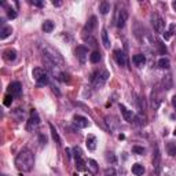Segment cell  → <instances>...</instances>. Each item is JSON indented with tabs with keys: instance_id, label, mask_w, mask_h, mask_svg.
I'll use <instances>...</instances> for the list:
<instances>
[{
	"instance_id": "1",
	"label": "cell",
	"mask_w": 176,
	"mask_h": 176,
	"mask_svg": "<svg viewBox=\"0 0 176 176\" xmlns=\"http://www.w3.org/2000/svg\"><path fill=\"white\" fill-rule=\"evenodd\" d=\"M34 165V157L33 153L28 149H22L15 157V166L17 169L22 172H29Z\"/></svg>"
},
{
	"instance_id": "2",
	"label": "cell",
	"mask_w": 176,
	"mask_h": 176,
	"mask_svg": "<svg viewBox=\"0 0 176 176\" xmlns=\"http://www.w3.org/2000/svg\"><path fill=\"white\" fill-rule=\"evenodd\" d=\"M107 78H109V72H107L106 69H98V70H95V72L91 74L90 81L96 88H101L107 81Z\"/></svg>"
},
{
	"instance_id": "3",
	"label": "cell",
	"mask_w": 176,
	"mask_h": 176,
	"mask_svg": "<svg viewBox=\"0 0 176 176\" xmlns=\"http://www.w3.org/2000/svg\"><path fill=\"white\" fill-rule=\"evenodd\" d=\"M42 48H43V52H44L43 57L48 58V59L52 61L55 65H63V58H62V55H61L55 48H52L51 46H47V44L42 46Z\"/></svg>"
},
{
	"instance_id": "4",
	"label": "cell",
	"mask_w": 176,
	"mask_h": 176,
	"mask_svg": "<svg viewBox=\"0 0 176 176\" xmlns=\"http://www.w3.org/2000/svg\"><path fill=\"white\" fill-rule=\"evenodd\" d=\"M39 124H40L39 114H37L36 110H32L30 111V117H29V120H28V124H26V130L30 131V130H33L34 127H37Z\"/></svg>"
},
{
	"instance_id": "5",
	"label": "cell",
	"mask_w": 176,
	"mask_h": 176,
	"mask_svg": "<svg viewBox=\"0 0 176 176\" xmlns=\"http://www.w3.org/2000/svg\"><path fill=\"white\" fill-rule=\"evenodd\" d=\"M151 23H153L154 29L158 32V33H162L164 32V26H165V22H164V19L161 18L158 14H153L151 15Z\"/></svg>"
},
{
	"instance_id": "6",
	"label": "cell",
	"mask_w": 176,
	"mask_h": 176,
	"mask_svg": "<svg viewBox=\"0 0 176 176\" xmlns=\"http://www.w3.org/2000/svg\"><path fill=\"white\" fill-rule=\"evenodd\" d=\"M113 54H114V59H116V62L118 63V66L124 67V66L128 65V58H127V55H125L124 51H121V50H116Z\"/></svg>"
},
{
	"instance_id": "7",
	"label": "cell",
	"mask_w": 176,
	"mask_h": 176,
	"mask_svg": "<svg viewBox=\"0 0 176 176\" xmlns=\"http://www.w3.org/2000/svg\"><path fill=\"white\" fill-rule=\"evenodd\" d=\"M127 21H128V13L125 10H120L118 13H117V18H116L117 28H124Z\"/></svg>"
},
{
	"instance_id": "8",
	"label": "cell",
	"mask_w": 176,
	"mask_h": 176,
	"mask_svg": "<svg viewBox=\"0 0 176 176\" xmlns=\"http://www.w3.org/2000/svg\"><path fill=\"white\" fill-rule=\"evenodd\" d=\"M8 94L13 96H21L22 94V86L19 81H14L8 86Z\"/></svg>"
},
{
	"instance_id": "9",
	"label": "cell",
	"mask_w": 176,
	"mask_h": 176,
	"mask_svg": "<svg viewBox=\"0 0 176 176\" xmlns=\"http://www.w3.org/2000/svg\"><path fill=\"white\" fill-rule=\"evenodd\" d=\"M73 124H74L77 128H87L88 124H90V121H88V118H86L84 116L76 114V116L73 117Z\"/></svg>"
},
{
	"instance_id": "10",
	"label": "cell",
	"mask_w": 176,
	"mask_h": 176,
	"mask_svg": "<svg viewBox=\"0 0 176 176\" xmlns=\"http://www.w3.org/2000/svg\"><path fill=\"white\" fill-rule=\"evenodd\" d=\"M76 57L78 58L80 62H86L88 58V50L84 46H78L77 48H76Z\"/></svg>"
},
{
	"instance_id": "11",
	"label": "cell",
	"mask_w": 176,
	"mask_h": 176,
	"mask_svg": "<svg viewBox=\"0 0 176 176\" xmlns=\"http://www.w3.org/2000/svg\"><path fill=\"white\" fill-rule=\"evenodd\" d=\"M3 58L6 62H14L17 59V51L14 48H7L3 51Z\"/></svg>"
},
{
	"instance_id": "12",
	"label": "cell",
	"mask_w": 176,
	"mask_h": 176,
	"mask_svg": "<svg viewBox=\"0 0 176 176\" xmlns=\"http://www.w3.org/2000/svg\"><path fill=\"white\" fill-rule=\"evenodd\" d=\"M120 110H121V114H122V117H124L125 121L127 122H134L135 116H134V113H132L131 110H128L124 105H120Z\"/></svg>"
},
{
	"instance_id": "13",
	"label": "cell",
	"mask_w": 176,
	"mask_h": 176,
	"mask_svg": "<svg viewBox=\"0 0 176 176\" xmlns=\"http://www.w3.org/2000/svg\"><path fill=\"white\" fill-rule=\"evenodd\" d=\"M160 164H161V154H160L158 147L155 146V153H154V158H153V166L155 168V176L160 172Z\"/></svg>"
},
{
	"instance_id": "14",
	"label": "cell",
	"mask_w": 176,
	"mask_h": 176,
	"mask_svg": "<svg viewBox=\"0 0 176 176\" xmlns=\"http://www.w3.org/2000/svg\"><path fill=\"white\" fill-rule=\"evenodd\" d=\"M96 138L94 135H88L87 136V140H86V145H87V149L90 151H94L96 149Z\"/></svg>"
},
{
	"instance_id": "15",
	"label": "cell",
	"mask_w": 176,
	"mask_h": 176,
	"mask_svg": "<svg viewBox=\"0 0 176 176\" xmlns=\"http://www.w3.org/2000/svg\"><path fill=\"white\" fill-rule=\"evenodd\" d=\"M132 62H134L138 67H142L146 63V57L143 54H136V55L132 57Z\"/></svg>"
},
{
	"instance_id": "16",
	"label": "cell",
	"mask_w": 176,
	"mask_h": 176,
	"mask_svg": "<svg viewBox=\"0 0 176 176\" xmlns=\"http://www.w3.org/2000/svg\"><path fill=\"white\" fill-rule=\"evenodd\" d=\"M44 74H47V72H46L44 69H42V67H34L33 72H32V76H33V78H34L36 81H39Z\"/></svg>"
},
{
	"instance_id": "17",
	"label": "cell",
	"mask_w": 176,
	"mask_h": 176,
	"mask_svg": "<svg viewBox=\"0 0 176 176\" xmlns=\"http://www.w3.org/2000/svg\"><path fill=\"white\" fill-rule=\"evenodd\" d=\"M11 33H13V28H11V26H7V25H3L2 30H0V39L4 40L6 37H8Z\"/></svg>"
},
{
	"instance_id": "18",
	"label": "cell",
	"mask_w": 176,
	"mask_h": 176,
	"mask_svg": "<svg viewBox=\"0 0 176 176\" xmlns=\"http://www.w3.org/2000/svg\"><path fill=\"white\" fill-rule=\"evenodd\" d=\"M42 29H43L44 32H46V33H50V32L54 30V22L50 21V19H47V21H44V22H43Z\"/></svg>"
},
{
	"instance_id": "19",
	"label": "cell",
	"mask_w": 176,
	"mask_h": 176,
	"mask_svg": "<svg viewBox=\"0 0 176 176\" xmlns=\"http://www.w3.org/2000/svg\"><path fill=\"white\" fill-rule=\"evenodd\" d=\"M132 174H135L136 176H140L145 174V168H143V165H140V164H135V165H132Z\"/></svg>"
},
{
	"instance_id": "20",
	"label": "cell",
	"mask_w": 176,
	"mask_h": 176,
	"mask_svg": "<svg viewBox=\"0 0 176 176\" xmlns=\"http://www.w3.org/2000/svg\"><path fill=\"white\" fill-rule=\"evenodd\" d=\"M83 39H84V42H87L91 47H95V46H96V40L92 37V34H91V32H90V30H88V36H87V34H84V33H83Z\"/></svg>"
},
{
	"instance_id": "21",
	"label": "cell",
	"mask_w": 176,
	"mask_h": 176,
	"mask_svg": "<svg viewBox=\"0 0 176 176\" xmlns=\"http://www.w3.org/2000/svg\"><path fill=\"white\" fill-rule=\"evenodd\" d=\"M102 42H103L105 48H110V40H109V36H107V30L105 28L102 29Z\"/></svg>"
},
{
	"instance_id": "22",
	"label": "cell",
	"mask_w": 176,
	"mask_h": 176,
	"mask_svg": "<svg viewBox=\"0 0 176 176\" xmlns=\"http://www.w3.org/2000/svg\"><path fill=\"white\" fill-rule=\"evenodd\" d=\"M101 59H102V54L99 51H94L92 54L90 55V61L92 63H98V62H101Z\"/></svg>"
},
{
	"instance_id": "23",
	"label": "cell",
	"mask_w": 176,
	"mask_h": 176,
	"mask_svg": "<svg viewBox=\"0 0 176 176\" xmlns=\"http://www.w3.org/2000/svg\"><path fill=\"white\" fill-rule=\"evenodd\" d=\"M50 130H51L52 139L55 140V143H57V145H61V138H59V135H58L57 130H55V127H54V125H52V124H50Z\"/></svg>"
},
{
	"instance_id": "24",
	"label": "cell",
	"mask_w": 176,
	"mask_h": 176,
	"mask_svg": "<svg viewBox=\"0 0 176 176\" xmlns=\"http://www.w3.org/2000/svg\"><path fill=\"white\" fill-rule=\"evenodd\" d=\"M99 11H101V14H107L110 11V3L107 2H102L101 4H99Z\"/></svg>"
},
{
	"instance_id": "25",
	"label": "cell",
	"mask_w": 176,
	"mask_h": 176,
	"mask_svg": "<svg viewBox=\"0 0 176 176\" xmlns=\"http://www.w3.org/2000/svg\"><path fill=\"white\" fill-rule=\"evenodd\" d=\"M169 66H171V62H169L168 58H160L158 67H161V69H169Z\"/></svg>"
},
{
	"instance_id": "26",
	"label": "cell",
	"mask_w": 176,
	"mask_h": 176,
	"mask_svg": "<svg viewBox=\"0 0 176 176\" xmlns=\"http://www.w3.org/2000/svg\"><path fill=\"white\" fill-rule=\"evenodd\" d=\"M166 150H168V154L169 155L175 157V155H176V143L168 142V145H166Z\"/></svg>"
},
{
	"instance_id": "27",
	"label": "cell",
	"mask_w": 176,
	"mask_h": 176,
	"mask_svg": "<svg viewBox=\"0 0 176 176\" xmlns=\"http://www.w3.org/2000/svg\"><path fill=\"white\" fill-rule=\"evenodd\" d=\"M95 26H96V17L92 15L90 19H88V22H87V25H86V29H88V30L91 32L94 28H95Z\"/></svg>"
},
{
	"instance_id": "28",
	"label": "cell",
	"mask_w": 176,
	"mask_h": 176,
	"mask_svg": "<svg viewBox=\"0 0 176 176\" xmlns=\"http://www.w3.org/2000/svg\"><path fill=\"white\" fill-rule=\"evenodd\" d=\"M76 169L77 171H84L86 169V161L83 158H76Z\"/></svg>"
},
{
	"instance_id": "29",
	"label": "cell",
	"mask_w": 176,
	"mask_h": 176,
	"mask_svg": "<svg viewBox=\"0 0 176 176\" xmlns=\"http://www.w3.org/2000/svg\"><path fill=\"white\" fill-rule=\"evenodd\" d=\"M88 166L91 168L92 174H96V172H98V164H96L95 160H88Z\"/></svg>"
},
{
	"instance_id": "30",
	"label": "cell",
	"mask_w": 176,
	"mask_h": 176,
	"mask_svg": "<svg viewBox=\"0 0 176 176\" xmlns=\"http://www.w3.org/2000/svg\"><path fill=\"white\" fill-rule=\"evenodd\" d=\"M58 80L59 81H63V83H70V77H69V74L65 72H62L59 76H58Z\"/></svg>"
},
{
	"instance_id": "31",
	"label": "cell",
	"mask_w": 176,
	"mask_h": 176,
	"mask_svg": "<svg viewBox=\"0 0 176 176\" xmlns=\"http://www.w3.org/2000/svg\"><path fill=\"white\" fill-rule=\"evenodd\" d=\"M174 30H175V25L172 23V25H169V30L164 33V39H165V40H169V39H171V36H172V33H174Z\"/></svg>"
},
{
	"instance_id": "32",
	"label": "cell",
	"mask_w": 176,
	"mask_h": 176,
	"mask_svg": "<svg viewBox=\"0 0 176 176\" xmlns=\"http://www.w3.org/2000/svg\"><path fill=\"white\" fill-rule=\"evenodd\" d=\"M3 103H4V106L10 107V106H11V103H13V95L7 94V95L4 96V101H3Z\"/></svg>"
},
{
	"instance_id": "33",
	"label": "cell",
	"mask_w": 176,
	"mask_h": 176,
	"mask_svg": "<svg viewBox=\"0 0 176 176\" xmlns=\"http://www.w3.org/2000/svg\"><path fill=\"white\" fill-rule=\"evenodd\" d=\"M7 17L10 19H15L17 17H18V14H17V11L14 10V8H8L7 10Z\"/></svg>"
},
{
	"instance_id": "34",
	"label": "cell",
	"mask_w": 176,
	"mask_h": 176,
	"mask_svg": "<svg viewBox=\"0 0 176 176\" xmlns=\"http://www.w3.org/2000/svg\"><path fill=\"white\" fill-rule=\"evenodd\" d=\"M106 160L109 161V162H111V164H116L117 162V158H116V155H114L113 153H107L106 154Z\"/></svg>"
},
{
	"instance_id": "35",
	"label": "cell",
	"mask_w": 176,
	"mask_h": 176,
	"mask_svg": "<svg viewBox=\"0 0 176 176\" xmlns=\"http://www.w3.org/2000/svg\"><path fill=\"white\" fill-rule=\"evenodd\" d=\"M73 151H74V157L76 158H83V151H81V149L78 147V146L73 149Z\"/></svg>"
},
{
	"instance_id": "36",
	"label": "cell",
	"mask_w": 176,
	"mask_h": 176,
	"mask_svg": "<svg viewBox=\"0 0 176 176\" xmlns=\"http://www.w3.org/2000/svg\"><path fill=\"white\" fill-rule=\"evenodd\" d=\"M132 151H134L135 154H145V149L139 147V146H134V147H132Z\"/></svg>"
},
{
	"instance_id": "37",
	"label": "cell",
	"mask_w": 176,
	"mask_h": 176,
	"mask_svg": "<svg viewBox=\"0 0 176 176\" xmlns=\"http://www.w3.org/2000/svg\"><path fill=\"white\" fill-rule=\"evenodd\" d=\"M105 175L106 176H114L116 175V171H114V168H107L106 171H105Z\"/></svg>"
},
{
	"instance_id": "38",
	"label": "cell",
	"mask_w": 176,
	"mask_h": 176,
	"mask_svg": "<svg viewBox=\"0 0 176 176\" xmlns=\"http://www.w3.org/2000/svg\"><path fill=\"white\" fill-rule=\"evenodd\" d=\"M30 4H34V6H37V7H44V2H37V0L30 2Z\"/></svg>"
},
{
	"instance_id": "39",
	"label": "cell",
	"mask_w": 176,
	"mask_h": 176,
	"mask_svg": "<svg viewBox=\"0 0 176 176\" xmlns=\"http://www.w3.org/2000/svg\"><path fill=\"white\" fill-rule=\"evenodd\" d=\"M40 140L43 142V145H46V143H47V138L44 136V135H40Z\"/></svg>"
},
{
	"instance_id": "40",
	"label": "cell",
	"mask_w": 176,
	"mask_h": 176,
	"mask_svg": "<svg viewBox=\"0 0 176 176\" xmlns=\"http://www.w3.org/2000/svg\"><path fill=\"white\" fill-rule=\"evenodd\" d=\"M65 153H66V157H67V158H70V157H72V151H70V149H66V150H65Z\"/></svg>"
},
{
	"instance_id": "41",
	"label": "cell",
	"mask_w": 176,
	"mask_h": 176,
	"mask_svg": "<svg viewBox=\"0 0 176 176\" xmlns=\"http://www.w3.org/2000/svg\"><path fill=\"white\" fill-rule=\"evenodd\" d=\"M52 4H54L55 7H59V6L62 4V3H61V2H55V0H54V2H52Z\"/></svg>"
},
{
	"instance_id": "42",
	"label": "cell",
	"mask_w": 176,
	"mask_h": 176,
	"mask_svg": "<svg viewBox=\"0 0 176 176\" xmlns=\"http://www.w3.org/2000/svg\"><path fill=\"white\" fill-rule=\"evenodd\" d=\"M172 105H174V107L176 109V95L174 96V98H172Z\"/></svg>"
},
{
	"instance_id": "43",
	"label": "cell",
	"mask_w": 176,
	"mask_h": 176,
	"mask_svg": "<svg viewBox=\"0 0 176 176\" xmlns=\"http://www.w3.org/2000/svg\"><path fill=\"white\" fill-rule=\"evenodd\" d=\"M52 91H54V92H55V94H57V95H61V92H59V91H58V90H57V88H55V87H54V88H52Z\"/></svg>"
},
{
	"instance_id": "44",
	"label": "cell",
	"mask_w": 176,
	"mask_h": 176,
	"mask_svg": "<svg viewBox=\"0 0 176 176\" xmlns=\"http://www.w3.org/2000/svg\"><path fill=\"white\" fill-rule=\"evenodd\" d=\"M124 138H125V136H124V135H122V134H121V135H118V139H120V140H122V139H124Z\"/></svg>"
},
{
	"instance_id": "45",
	"label": "cell",
	"mask_w": 176,
	"mask_h": 176,
	"mask_svg": "<svg viewBox=\"0 0 176 176\" xmlns=\"http://www.w3.org/2000/svg\"><path fill=\"white\" fill-rule=\"evenodd\" d=\"M172 7H174L175 10H176V2H174V3H172Z\"/></svg>"
},
{
	"instance_id": "46",
	"label": "cell",
	"mask_w": 176,
	"mask_h": 176,
	"mask_svg": "<svg viewBox=\"0 0 176 176\" xmlns=\"http://www.w3.org/2000/svg\"><path fill=\"white\" fill-rule=\"evenodd\" d=\"M174 135H175V136H176V128H175V131H174Z\"/></svg>"
}]
</instances>
